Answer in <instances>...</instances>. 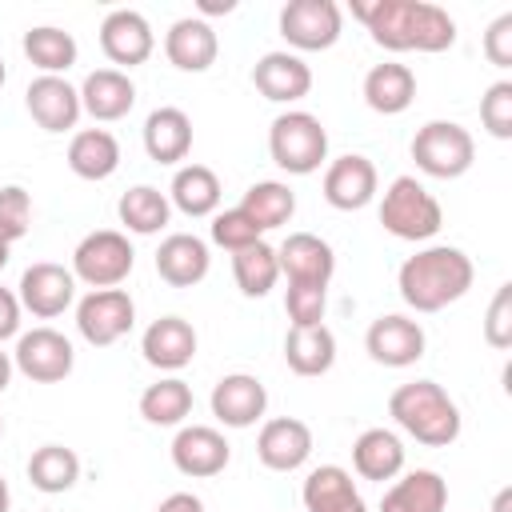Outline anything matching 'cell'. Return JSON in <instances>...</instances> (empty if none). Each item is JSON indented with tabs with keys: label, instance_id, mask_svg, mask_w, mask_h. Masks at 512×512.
Returning a JSON list of instances; mask_svg holds the SVG:
<instances>
[{
	"label": "cell",
	"instance_id": "cell-28",
	"mask_svg": "<svg viewBox=\"0 0 512 512\" xmlns=\"http://www.w3.org/2000/svg\"><path fill=\"white\" fill-rule=\"evenodd\" d=\"M352 468L364 480H396L404 472V444L388 428H364L352 444Z\"/></svg>",
	"mask_w": 512,
	"mask_h": 512
},
{
	"label": "cell",
	"instance_id": "cell-25",
	"mask_svg": "<svg viewBox=\"0 0 512 512\" xmlns=\"http://www.w3.org/2000/svg\"><path fill=\"white\" fill-rule=\"evenodd\" d=\"M132 104H136V84L120 68H96L80 84V108L92 120H104V124L120 120V116L132 112Z\"/></svg>",
	"mask_w": 512,
	"mask_h": 512
},
{
	"label": "cell",
	"instance_id": "cell-29",
	"mask_svg": "<svg viewBox=\"0 0 512 512\" xmlns=\"http://www.w3.org/2000/svg\"><path fill=\"white\" fill-rule=\"evenodd\" d=\"M416 100V76L408 64H376L364 76V104L380 116H400Z\"/></svg>",
	"mask_w": 512,
	"mask_h": 512
},
{
	"label": "cell",
	"instance_id": "cell-33",
	"mask_svg": "<svg viewBox=\"0 0 512 512\" xmlns=\"http://www.w3.org/2000/svg\"><path fill=\"white\" fill-rule=\"evenodd\" d=\"M260 232H272V228H280V224H288L292 220V212H296V192L288 188V184H280V180H260V184H252L248 192H244V200L236 204Z\"/></svg>",
	"mask_w": 512,
	"mask_h": 512
},
{
	"label": "cell",
	"instance_id": "cell-10",
	"mask_svg": "<svg viewBox=\"0 0 512 512\" xmlns=\"http://www.w3.org/2000/svg\"><path fill=\"white\" fill-rule=\"evenodd\" d=\"M12 364L36 380V384H60L72 364H76V352H72V340L56 328H32V332H20L16 340V352H12Z\"/></svg>",
	"mask_w": 512,
	"mask_h": 512
},
{
	"label": "cell",
	"instance_id": "cell-20",
	"mask_svg": "<svg viewBox=\"0 0 512 512\" xmlns=\"http://www.w3.org/2000/svg\"><path fill=\"white\" fill-rule=\"evenodd\" d=\"M24 104L32 112V120L44 132H68L80 120V88H72L64 76H36L24 92Z\"/></svg>",
	"mask_w": 512,
	"mask_h": 512
},
{
	"label": "cell",
	"instance_id": "cell-43",
	"mask_svg": "<svg viewBox=\"0 0 512 512\" xmlns=\"http://www.w3.org/2000/svg\"><path fill=\"white\" fill-rule=\"evenodd\" d=\"M284 308H288L292 328H312V324H324L328 292H324V288H288Z\"/></svg>",
	"mask_w": 512,
	"mask_h": 512
},
{
	"label": "cell",
	"instance_id": "cell-9",
	"mask_svg": "<svg viewBox=\"0 0 512 512\" xmlns=\"http://www.w3.org/2000/svg\"><path fill=\"white\" fill-rule=\"evenodd\" d=\"M344 16L336 0H288L280 8V36L300 52H324L340 40Z\"/></svg>",
	"mask_w": 512,
	"mask_h": 512
},
{
	"label": "cell",
	"instance_id": "cell-14",
	"mask_svg": "<svg viewBox=\"0 0 512 512\" xmlns=\"http://www.w3.org/2000/svg\"><path fill=\"white\" fill-rule=\"evenodd\" d=\"M364 348L384 368H408V364H416L424 356V328L416 320H408V316L388 312V316H376L368 324Z\"/></svg>",
	"mask_w": 512,
	"mask_h": 512
},
{
	"label": "cell",
	"instance_id": "cell-46",
	"mask_svg": "<svg viewBox=\"0 0 512 512\" xmlns=\"http://www.w3.org/2000/svg\"><path fill=\"white\" fill-rule=\"evenodd\" d=\"M156 512H204V500L196 492H168L156 504Z\"/></svg>",
	"mask_w": 512,
	"mask_h": 512
},
{
	"label": "cell",
	"instance_id": "cell-24",
	"mask_svg": "<svg viewBox=\"0 0 512 512\" xmlns=\"http://www.w3.org/2000/svg\"><path fill=\"white\" fill-rule=\"evenodd\" d=\"M300 500L308 512H368L364 496L356 492V480L340 464H320L304 476Z\"/></svg>",
	"mask_w": 512,
	"mask_h": 512
},
{
	"label": "cell",
	"instance_id": "cell-6",
	"mask_svg": "<svg viewBox=\"0 0 512 512\" xmlns=\"http://www.w3.org/2000/svg\"><path fill=\"white\" fill-rule=\"evenodd\" d=\"M412 160L424 176L432 180H456L472 168L476 160V140L464 124L456 120H428L412 136Z\"/></svg>",
	"mask_w": 512,
	"mask_h": 512
},
{
	"label": "cell",
	"instance_id": "cell-32",
	"mask_svg": "<svg viewBox=\"0 0 512 512\" xmlns=\"http://www.w3.org/2000/svg\"><path fill=\"white\" fill-rule=\"evenodd\" d=\"M284 360L296 376H324L336 364V336L324 324L312 328H288L284 336Z\"/></svg>",
	"mask_w": 512,
	"mask_h": 512
},
{
	"label": "cell",
	"instance_id": "cell-4",
	"mask_svg": "<svg viewBox=\"0 0 512 512\" xmlns=\"http://www.w3.org/2000/svg\"><path fill=\"white\" fill-rule=\"evenodd\" d=\"M380 224L384 232H392L396 240H432L440 228H444V212H440V200L416 180V176H396L388 188H384V200H380Z\"/></svg>",
	"mask_w": 512,
	"mask_h": 512
},
{
	"label": "cell",
	"instance_id": "cell-22",
	"mask_svg": "<svg viewBox=\"0 0 512 512\" xmlns=\"http://www.w3.org/2000/svg\"><path fill=\"white\" fill-rule=\"evenodd\" d=\"M164 56L172 68L180 72H208L220 56V40H216V28L200 16H184L168 28L164 36Z\"/></svg>",
	"mask_w": 512,
	"mask_h": 512
},
{
	"label": "cell",
	"instance_id": "cell-37",
	"mask_svg": "<svg viewBox=\"0 0 512 512\" xmlns=\"http://www.w3.org/2000/svg\"><path fill=\"white\" fill-rule=\"evenodd\" d=\"M192 412V388L180 376H164L140 392V416L156 428H176Z\"/></svg>",
	"mask_w": 512,
	"mask_h": 512
},
{
	"label": "cell",
	"instance_id": "cell-42",
	"mask_svg": "<svg viewBox=\"0 0 512 512\" xmlns=\"http://www.w3.org/2000/svg\"><path fill=\"white\" fill-rule=\"evenodd\" d=\"M484 340L504 352L512 348V284H500L492 304H488V316H484Z\"/></svg>",
	"mask_w": 512,
	"mask_h": 512
},
{
	"label": "cell",
	"instance_id": "cell-12",
	"mask_svg": "<svg viewBox=\"0 0 512 512\" xmlns=\"http://www.w3.org/2000/svg\"><path fill=\"white\" fill-rule=\"evenodd\" d=\"M16 300H20V308H28L32 316L52 320V316H60L64 308H72V300H76V276H72V268L52 264V260L28 264L24 276H20Z\"/></svg>",
	"mask_w": 512,
	"mask_h": 512
},
{
	"label": "cell",
	"instance_id": "cell-5",
	"mask_svg": "<svg viewBox=\"0 0 512 512\" xmlns=\"http://www.w3.org/2000/svg\"><path fill=\"white\" fill-rule=\"evenodd\" d=\"M268 152L288 176H312L328 160V132L312 112H280L268 128Z\"/></svg>",
	"mask_w": 512,
	"mask_h": 512
},
{
	"label": "cell",
	"instance_id": "cell-45",
	"mask_svg": "<svg viewBox=\"0 0 512 512\" xmlns=\"http://www.w3.org/2000/svg\"><path fill=\"white\" fill-rule=\"evenodd\" d=\"M20 300H16V292H8V288H0V340H8V336H16L20 332Z\"/></svg>",
	"mask_w": 512,
	"mask_h": 512
},
{
	"label": "cell",
	"instance_id": "cell-18",
	"mask_svg": "<svg viewBox=\"0 0 512 512\" xmlns=\"http://www.w3.org/2000/svg\"><path fill=\"white\" fill-rule=\"evenodd\" d=\"M252 84L272 104H296L312 92V68L296 52H264L252 68Z\"/></svg>",
	"mask_w": 512,
	"mask_h": 512
},
{
	"label": "cell",
	"instance_id": "cell-2",
	"mask_svg": "<svg viewBox=\"0 0 512 512\" xmlns=\"http://www.w3.org/2000/svg\"><path fill=\"white\" fill-rule=\"evenodd\" d=\"M472 280H476L472 260L452 244L420 248L396 272V288H400L404 304L416 312H440V308L456 304L472 288Z\"/></svg>",
	"mask_w": 512,
	"mask_h": 512
},
{
	"label": "cell",
	"instance_id": "cell-48",
	"mask_svg": "<svg viewBox=\"0 0 512 512\" xmlns=\"http://www.w3.org/2000/svg\"><path fill=\"white\" fill-rule=\"evenodd\" d=\"M12 368H16V364H12V356H8V352H0V392L12 384Z\"/></svg>",
	"mask_w": 512,
	"mask_h": 512
},
{
	"label": "cell",
	"instance_id": "cell-11",
	"mask_svg": "<svg viewBox=\"0 0 512 512\" xmlns=\"http://www.w3.org/2000/svg\"><path fill=\"white\" fill-rule=\"evenodd\" d=\"M276 260H280V276H288V288H324L328 292V280L336 272V252L316 232H292L276 248Z\"/></svg>",
	"mask_w": 512,
	"mask_h": 512
},
{
	"label": "cell",
	"instance_id": "cell-49",
	"mask_svg": "<svg viewBox=\"0 0 512 512\" xmlns=\"http://www.w3.org/2000/svg\"><path fill=\"white\" fill-rule=\"evenodd\" d=\"M492 512H512V488H500V492H496Z\"/></svg>",
	"mask_w": 512,
	"mask_h": 512
},
{
	"label": "cell",
	"instance_id": "cell-1",
	"mask_svg": "<svg viewBox=\"0 0 512 512\" xmlns=\"http://www.w3.org/2000/svg\"><path fill=\"white\" fill-rule=\"evenodd\" d=\"M352 16L388 52H444L456 44V20L428 0H352Z\"/></svg>",
	"mask_w": 512,
	"mask_h": 512
},
{
	"label": "cell",
	"instance_id": "cell-31",
	"mask_svg": "<svg viewBox=\"0 0 512 512\" xmlns=\"http://www.w3.org/2000/svg\"><path fill=\"white\" fill-rule=\"evenodd\" d=\"M168 204L180 208L192 220L212 216L220 208V176L208 164H184V168H176L172 188H168Z\"/></svg>",
	"mask_w": 512,
	"mask_h": 512
},
{
	"label": "cell",
	"instance_id": "cell-17",
	"mask_svg": "<svg viewBox=\"0 0 512 512\" xmlns=\"http://www.w3.org/2000/svg\"><path fill=\"white\" fill-rule=\"evenodd\" d=\"M256 456L272 472H296L312 456V428L296 416H276L256 436Z\"/></svg>",
	"mask_w": 512,
	"mask_h": 512
},
{
	"label": "cell",
	"instance_id": "cell-50",
	"mask_svg": "<svg viewBox=\"0 0 512 512\" xmlns=\"http://www.w3.org/2000/svg\"><path fill=\"white\" fill-rule=\"evenodd\" d=\"M12 508V492H8V480L0 476V512H8Z\"/></svg>",
	"mask_w": 512,
	"mask_h": 512
},
{
	"label": "cell",
	"instance_id": "cell-3",
	"mask_svg": "<svg viewBox=\"0 0 512 512\" xmlns=\"http://www.w3.org/2000/svg\"><path fill=\"white\" fill-rule=\"evenodd\" d=\"M388 416L424 448H448L460 436V408L436 380L400 384L388 396Z\"/></svg>",
	"mask_w": 512,
	"mask_h": 512
},
{
	"label": "cell",
	"instance_id": "cell-26",
	"mask_svg": "<svg viewBox=\"0 0 512 512\" xmlns=\"http://www.w3.org/2000/svg\"><path fill=\"white\" fill-rule=\"evenodd\" d=\"M144 152L156 164H180L192 152V120H188V112L172 108V104L148 112V120H144Z\"/></svg>",
	"mask_w": 512,
	"mask_h": 512
},
{
	"label": "cell",
	"instance_id": "cell-16",
	"mask_svg": "<svg viewBox=\"0 0 512 512\" xmlns=\"http://www.w3.org/2000/svg\"><path fill=\"white\" fill-rule=\"evenodd\" d=\"M100 48L112 64L120 68H136L152 56L156 48V36H152V24L136 12V8H116L104 16L100 24Z\"/></svg>",
	"mask_w": 512,
	"mask_h": 512
},
{
	"label": "cell",
	"instance_id": "cell-39",
	"mask_svg": "<svg viewBox=\"0 0 512 512\" xmlns=\"http://www.w3.org/2000/svg\"><path fill=\"white\" fill-rule=\"evenodd\" d=\"M32 228V196L20 184H4L0 188V244H16L24 240Z\"/></svg>",
	"mask_w": 512,
	"mask_h": 512
},
{
	"label": "cell",
	"instance_id": "cell-15",
	"mask_svg": "<svg viewBox=\"0 0 512 512\" xmlns=\"http://www.w3.org/2000/svg\"><path fill=\"white\" fill-rule=\"evenodd\" d=\"M232 460V448L224 440V432L208 428V424H184L172 440V464L176 472L192 476V480H208L220 476Z\"/></svg>",
	"mask_w": 512,
	"mask_h": 512
},
{
	"label": "cell",
	"instance_id": "cell-7",
	"mask_svg": "<svg viewBox=\"0 0 512 512\" xmlns=\"http://www.w3.org/2000/svg\"><path fill=\"white\" fill-rule=\"evenodd\" d=\"M132 264H136V252L128 236L116 228L88 232L72 252V276L84 280L88 288H116L120 280H128Z\"/></svg>",
	"mask_w": 512,
	"mask_h": 512
},
{
	"label": "cell",
	"instance_id": "cell-53",
	"mask_svg": "<svg viewBox=\"0 0 512 512\" xmlns=\"http://www.w3.org/2000/svg\"><path fill=\"white\" fill-rule=\"evenodd\" d=\"M0 436H4V416H0Z\"/></svg>",
	"mask_w": 512,
	"mask_h": 512
},
{
	"label": "cell",
	"instance_id": "cell-41",
	"mask_svg": "<svg viewBox=\"0 0 512 512\" xmlns=\"http://www.w3.org/2000/svg\"><path fill=\"white\" fill-rule=\"evenodd\" d=\"M260 236H264V232H260L240 208H224V212L212 216V244H220V248H228V252H240V248L256 244Z\"/></svg>",
	"mask_w": 512,
	"mask_h": 512
},
{
	"label": "cell",
	"instance_id": "cell-52",
	"mask_svg": "<svg viewBox=\"0 0 512 512\" xmlns=\"http://www.w3.org/2000/svg\"><path fill=\"white\" fill-rule=\"evenodd\" d=\"M4 80H8V68H4V56H0V88H4Z\"/></svg>",
	"mask_w": 512,
	"mask_h": 512
},
{
	"label": "cell",
	"instance_id": "cell-35",
	"mask_svg": "<svg viewBox=\"0 0 512 512\" xmlns=\"http://www.w3.org/2000/svg\"><path fill=\"white\" fill-rule=\"evenodd\" d=\"M24 56L40 68V76H60L76 64L80 48L72 40V32L64 28H52V24H40V28H28L24 32Z\"/></svg>",
	"mask_w": 512,
	"mask_h": 512
},
{
	"label": "cell",
	"instance_id": "cell-38",
	"mask_svg": "<svg viewBox=\"0 0 512 512\" xmlns=\"http://www.w3.org/2000/svg\"><path fill=\"white\" fill-rule=\"evenodd\" d=\"M28 480H32V488H40L48 496L68 492L80 480V456L64 444H44L28 456Z\"/></svg>",
	"mask_w": 512,
	"mask_h": 512
},
{
	"label": "cell",
	"instance_id": "cell-47",
	"mask_svg": "<svg viewBox=\"0 0 512 512\" xmlns=\"http://www.w3.org/2000/svg\"><path fill=\"white\" fill-rule=\"evenodd\" d=\"M232 8H236L232 0H224V4H220V0H200V12H204V16H220V12H232ZM204 16H200V20H204Z\"/></svg>",
	"mask_w": 512,
	"mask_h": 512
},
{
	"label": "cell",
	"instance_id": "cell-8",
	"mask_svg": "<svg viewBox=\"0 0 512 512\" xmlns=\"http://www.w3.org/2000/svg\"><path fill=\"white\" fill-rule=\"evenodd\" d=\"M136 324V304L124 288H92L76 304V328L92 348H108Z\"/></svg>",
	"mask_w": 512,
	"mask_h": 512
},
{
	"label": "cell",
	"instance_id": "cell-51",
	"mask_svg": "<svg viewBox=\"0 0 512 512\" xmlns=\"http://www.w3.org/2000/svg\"><path fill=\"white\" fill-rule=\"evenodd\" d=\"M8 264V244H0V268Z\"/></svg>",
	"mask_w": 512,
	"mask_h": 512
},
{
	"label": "cell",
	"instance_id": "cell-44",
	"mask_svg": "<svg viewBox=\"0 0 512 512\" xmlns=\"http://www.w3.org/2000/svg\"><path fill=\"white\" fill-rule=\"evenodd\" d=\"M484 56L496 68H512V12L496 16L484 32Z\"/></svg>",
	"mask_w": 512,
	"mask_h": 512
},
{
	"label": "cell",
	"instance_id": "cell-13",
	"mask_svg": "<svg viewBox=\"0 0 512 512\" xmlns=\"http://www.w3.org/2000/svg\"><path fill=\"white\" fill-rule=\"evenodd\" d=\"M376 164L360 152H348V156H336L328 168H324V200L336 208V212H360L372 204L376 196Z\"/></svg>",
	"mask_w": 512,
	"mask_h": 512
},
{
	"label": "cell",
	"instance_id": "cell-21",
	"mask_svg": "<svg viewBox=\"0 0 512 512\" xmlns=\"http://www.w3.org/2000/svg\"><path fill=\"white\" fill-rule=\"evenodd\" d=\"M140 352L152 368L160 372H180L184 364H192L196 356V328L184 316H160L144 328L140 336Z\"/></svg>",
	"mask_w": 512,
	"mask_h": 512
},
{
	"label": "cell",
	"instance_id": "cell-23",
	"mask_svg": "<svg viewBox=\"0 0 512 512\" xmlns=\"http://www.w3.org/2000/svg\"><path fill=\"white\" fill-rule=\"evenodd\" d=\"M208 264H212L208 244H204L200 236H192V232H172V236H164L160 248H156V272H160V280L172 284V288H192V284H200V280L208 276Z\"/></svg>",
	"mask_w": 512,
	"mask_h": 512
},
{
	"label": "cell",
	"instance_id": "cell-19",
	"mask_svg": "<svg viewBox=\"0 0 512 512\" xmlns=\"http://www.w3.org/2000/svg\"><path fill=\"white\" fill-rule=\"evenodd\" d=\"M268 408V392L248 372H228L212 388V416L224 428H252Z\"/></svg>",
	"mask_w": 512,
	"mask_h": 512
},
{
	"label": "cell",
	"instance_id": "cell-36",
	"mask_svg": "<svg viewBox=\"0 0 512 512\" xmlns=\"http://www.w3.org/2000/svg\"><path fill=\"white\" fill-rule=\"evenodd\" d=\"M232 276H236V288H240L244 296H252V300L268 296V292L276 288V280H280L276 248L264 244V240H256V244L232 252Z\"/></svg>",
	"mask_w": 512,
	"mask_h": 512
},
{
	"label": "cell",
	"instance_id": "cell-40",
	"mask_svg": "<svg viewBox=\"0 0 512 512\" xmlns=\"http://www.w3.org/2000/svg\"><path fill=\"white\" fill-rule=\"evenodd\" d=\"M480 124L496 140H512V80H496L480 96Z\"/></svg>",
	"mask_w": 512,
	"mask_h": 512
},
{
	"label": "cell",
	"instance_id": "cell-30",
	"mask_svg": "<svg viewBox=\"0 0 512 512\" xmlns=\"http://www.w3.org/2000/svg\"><path fill=\"white\" fill-rule=\"evenodd\" d=\"M68 168L80 180H108L120 168V144L108 128H84L68 140Z\"/></svg>",
	"mask_w": 512,
	"mask_h": 512
},
{
	"label": "cell",
	"instance_id": "cell-34",
	"mask_svg": "<svg viewBox=\"0 0 512 512\" xmlns=\"http://www.w3.org/2000/svg\"><path fill=\"white\" fill-rule=\"evenodd\" d=\"M116 216H120V224H124L128 232H136V236H156V232L168 224L172 204H168V196H164L160 188L136 184V188H128V192L120 196Z\"/></svg>",
	"mask_w": 512,
	"mask_h": 512
},
{
	"label": "cell",
	"instance_id": "cell-27",
	"mask_svg": "<svg viewBox=\"0 0 512 512\" xmlns=\"http://www.w3.org/2000/svg\"><path fill=\"white\" fill-rule=\"evenodd\" d=\"M448 504V484L440 472L432 468H412L404 472L384 496H380V512H444Z\"/></svg>",
	"mask_w": 512,
	"mask_h": 512
}]
</instances>
